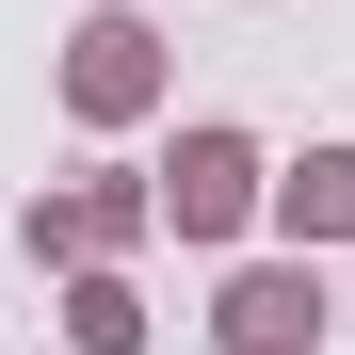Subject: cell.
<instances>
[{
  "label": "cell",
  "mask_w": 355,
  "mask_h": 355,
  "mask_svg": "<svg viewBox=\"0 0 355 355\" xmlns=\"http://www.w3.org/2000/svg\"><path fill=\"white\" fill-rule=\"evenodd\" d=\"M146 194H162V226H178V243H243V226L275 210V162H259L243 130H210V113H194V130L162 146V178H146Z\"/></svg>",
  "instance_id": "1"
},
{
  "label": "cell",
  "mask_w": 355,
  "mask_h": 355,
  "mask_svg": "<svg viewBox=\"0 0 355 355\" xmlns=\"http://www.w3.org/2000/svg\"><path fill=\"white\" fill-rule=\"evenodd\" d=\"M162 81H178V49H162V17H130V0H97V17L65 33V113L81 130H146Z\"/></svg>",
  "instance_id": "2"
},
{
  "label": "cell",
  "mask_w": 355,
  "mask_h": 355,
  "mask_svg": "<svg viewBox=\"0 0 355 355\" xmlns=\"http://www.w3.org/2000/svg\"><path fill=\"white\" fill-rule=\"evenodd\" d=\"M146 226H162V194H146V178H113V162H97V178H65V194H33V210H17V243H33L49 275H81V259H130Z\"/></svg>",
  "instance_id": "3"
},
{
  "label": "cell",
  "mask_w": 355,
  "mask_h": 355,
  "mask_svg": "<svg viewBox=\"0 0 355 355\" xmlns=\"http://www.w3.org/2000/svg\"><path fill=\"white\" fill-rule=\"evenodd\" d=\"M210 339H226V355H307V339H323V275H307V259H243V275L210 291Z\"/></svg>",
  "instance_id": "4"
},
{
  "label": "cell",
  "mask_w": 355,
  "mask_h": 355,
  "mask_svg": "<svg viewBox=\"0 0 355 355\" xmlns=\"http://www.w3.org/2000/svg\"><path fill=\"white\" fill-rule=\"evenodd\" d=\"M275 226H291V259L355 243V146H307V162H275Z\"/></svg>",
  "instance_id": "5"
},
{
  "label": "cell",
  "mask_w": 355,
  "mask_h": 355,
  "mask_svg": "<svg viewBox=\"0 0 355 355\" xmlns=\"http://www.w3.org/2000/svg\"><path fill=\"white\" fill-rule=\"evenodd\" d=\"M65 339H81V355H146V275H130V259H81V275H65Z\"/></svg>",
  "instance_id": "6"
}]
</instances>
